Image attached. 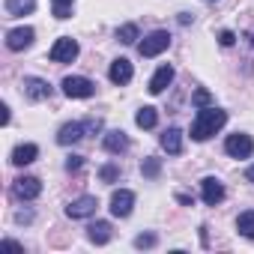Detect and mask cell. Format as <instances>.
I'll list each match as a JSON object with an SVG mask.
<instances>
[{
	"label": "cell",
	"instance_id": "26",
	"mask_svg": "<svg viewBox=\"0 0 254 254\" xmlns=\"http://www.w3.org/2000/svg\"><path fill=\"white\" fill-rule=\"evenodd\" d=\"M156 245V233H141L135 236V248H153Z\"/></svg>",
	"mask_w": 254,
	"mask_h": 254
},
{
	"label": "cell",
	"instance_id": "18",
	"mask_svg": "<svg viewBox=\"0 0 254 254\" xmlns=\"http://www.w3.org/2000/svg\"><path fill=\"white\" fill-rule=\"evenodd\" d=\"M3 9H6V15H12V18L30 15V12L36 9V0H3Z\"/></svg>",
	"mask_w": 254,
	"mask_h": 254
},
{
	"label": "cell",
	"instance_id": "20",
	"mask_svg": "<svg viewBox=\"0 0 254 254\" xmlns=\"http://www.w3.org/2000/svg\"><path fill=\"white\" fill-rule=\"evenodd\" d=\"M135 123L141 126V129H153V126L159 123V111H156V108H150V105H144V108L135 114Z\"/></svg>",
	"mask_w": 254,
	"mask_h": 254
},
{
	"label": "cell",
	"instance_id": "2",
	"mask_svg": "<svg viewBox=\"0 0 254 254\" xmlns=\"http://www.w3.org/2000/svg\"><path fill=\"white\" fill-rule=\"evenodd\" d=\"M63 93L69 99H90L96 93V84L84 75H69V78H63Z\"/></svg>",
	"mask_w": 254,
	"mask_h": 254
},
{
	"label": "cell",
	"instance_id": "25",
	"mask_svg": "<svg viewBox=\"0 0 254 254\" xmlns=\"http://www.w3.org/2000/svg\"><path fill=\"white\" fill-rule=\"evenodd\" d=\"M99 177H102V183H114V180L120 177V168H117V165H105V168L99 171Z\"/></svg>",
	"mask_w": 254,
	"mask_h": 254
},
{
	"label": "cell",
	"instance_id": "9",
	"mask_svg": "<svg viewBox=\"0 0 254 254\" xmlns=\"http://www.w3.org/2000/svg\"><path fill=\"white\" fill-rule=\"evenodd\" d=\"M12 191H15V197H21V200H33V197L42 194V183H39L36 177H18L15 186H12Z\"/></svg>",
	"mask_w": 254,
	"mask_h": 254
},
{
	"label": "cell",
	"instance_id": "11",
	"mask_svg": "<svg viewBox=\"0 0 254 254\" xmlns=\"http://www.w3.org/2000/svg\"><path fill=\"white\" fill-rule=\"evenodd\" d=\"M200 194H203V203L215 206V203H221V200H224V186H221L215 177H206V180L200 183Z\"/></svg>",
	"mask_w": 254,
	"mask_h": 254
},
{
	"label": "cell",
	"instance_id": "21",
	"mask_svg": "<svg viewBox=\"0 0 254 254\" xmlns=\"http://www.w3.org/2000/svg\"><path fill=\"white\" fill-rule=\"evenodd\" d=\"M236 230H239L242 236L254 239V209H245V212H239V218H236Z\"/></svg>",
	"mask_w": 254,
	"mask_h": 254
},
{
	"label": "cell",
	"instance_id": "4",
	"mask_svg": "<svg viewBox=\"0 0 254 254\" xmlns=\"http://www.w3.org/2000/svg\"><path fill=\"white\" fill-rule=\"evenodd\" d=\"M48 57H51V63H72V60L78 57V42H75L72 36H60V39L51 45Z\"/></svg>",
	"mask_w": 254,
	"mask_h": 254
},
{
	"label": "cell",
	"instance_id": "29",
	"mask_svg": "<svg viewBox=\"0 0 254 254\" xmlns=\"http://www.w3.org/2000/svg\"><path fill=\"white\" fill-rule=\"evenodd\" d=\"M218 42H221V45H224V48H230V45H233V42H236V36H233V33H230V30H221V33H218Z\"/></svg>",
	"mask_w": 254,
	"mask_h": 254
},
{
	"label": "cell",
	"instance_id": "24",
	"mask_svg": "<svg viewBox=\"0 0 254 254\" xmlns=\"http://www.w3.org/2000/svg\"><path fill=\"white\" fill-rule=\"evenodd\" d=\"M54 15L63 21V18H69L72 15V0H54Z\"/></svg>",
	"mask_w": 254,
	"mask_h": 254
},
{
	"label": "cell",
	"instance_id": "3",
	"mask_svg": "<svg viewBox=\"0 0 254 254\" xmlns=\"http://www.w3.org/2000/svg\"><path fill=\"white\" fill-rule=\"evenodd\" d=\"M168 45H171V33H168V30H153V33L138 45V51H141V57H159L162 51H168Z\"/></svg>",
	"mask_w": 254,
	"mask_h": 254
},
{
	"label": "cell",
	"instance_id": "15",
	"mask_svg": "<svg viewBox=\"0 0 254 254\" xmlns=\"http://www.w3.org/2000/svg\"><path fill=\"white\" fill-rule=\"evenodd\" d=\"M171 81H174V69H171V66H159L156 75L150 78V93H153V96L165 93V87H168Z\"/></svg>",
	"mask_w": 254,
	"mask_h": 254
},
{
	"label": "cell",
	"instance_id": "8",
	"mask_svg": "<svg viewBox=\"0 0 254 254\" xmlns=\"http://www.w3.org/2000/svg\"><path fill=\"white\" fill-rule=\"evenodd\" d=\"M33 27H15V30H9L6 33V48L9 51H24V48H30L33 45Z\"/></svg>",
	"mask_w": 254,
	"mask_h": 254
},
{
	"label": "cell",
	"instance_id": "32",
	"mask_svg": "<svg viewBox=\"0 0 254 254\" xmlns=\"http://www.w3.org/2000/svg\"><path fill=\"white\" fill-rule=\"evenodd\" d=\"M0 111H3V114H0V123H3V126H6V123H9V108L3 105V108H0Z\"/></svg>",
	"mask_w": 254,
	"mask_h": 254
},
{
	"label": "cell",
	"instance_id": "12",
	"mask_svg": "<svg viewBox=\"0 0 254 254\" xmlns=\"http://www.w3.org/2000/svg\"><path fill=\"white\" fill-rule=\"evenodd\" d=\"M102 147H105L108 153L120 156V153H126V150H129V138H126V132L114 129V132H108V135L102 138Z\"/></svg>",
	"mask_w": 254,
	"mask_h": 254
},
{
	"label": "cell",
	"instance_id": "22",
	"mask_svg": "<svg viewBox=\"0 0 254 254\" xmlns=\"http://www.w3.org/2000/svg\"><path fill=\"white\" fill-rule=\"evenodd\" d=\"M117 39H120L123 45H132V42L138 39V24H123V27L117 30Z\"/></svg>",
	"mask_w": 254,
	"mask_h": 254
},
{
	"label": "cell",
	"instance_id": "1",
	"mask_svg": "<svg viewBox=\"0 0 254 254\" xmlns=\"http://www.w3.org/2000/svg\"><path fill=\"white\" fill-rule=\"evenodd\" d=\"M224 123H227V111L212 108V105L200 108L197 117H194V123H191V141H209Z\"/></svg>",
	"mask_w": 254,
	"mask_h": 254
},
{
	"label": "cell",
	"instance_id": "17",
	"mask_svg": "<svg viewBox=\"0 0 254 254\" xmlns=\"http://www.w3.org/2000/svg\"><path fill=\"white\" fill-rule=\"evenodd\" d=\"M162 147H165L171 156H180V153H183V132L177 129V126H171V129L162 135Z\"/></svg>",
	"mask_w": 254,
	"mask_h": 254
},
{
	"label": "cell",
	"instance_id": "27",
	"mask_svg": "<svg viewBox=\"0 0 254 254\" xmlns=\"http://www.w3.org/2000/svg\"><path fill=\"white\" fill-rule=\"evenodd\" d=\"M81 168H84V156H69V159H66V171H69V174H78Z\"/></svg>",
	"mask_w": 254,
	"mask_h": 254
},
{
	"label": "cell",
	"instance_id": "23",
	"mask_svg": "<svg viewBox=\"0 0 254 254\" xmlns=\"http://www.w3.org/2000/svg\"><path fill=\"white\" fill-rule=\"evenodd\" d=\"M141 171H144V177H159V171H162V162L159 159H144V165H141Z\"/></svg>",
	"mask_w": 254,
	"mask_h": 254
},
{
	"label": "cell",
	"instance_id": "31",
	"mask_svg": "<svg viewBox=\"0 0 254 254\" xmlns=\"http://www.w3.org/2000/svg\"><path fill=\"white\" fill-rule=\"evenodd\" d=\"M3 245H6V248H12V251H24V248H21L18 242H12V239H3Z\"/></svg>",
	"mask_w": 254,
	"mask_h": 254
},
{
	"label": "cell",
	"instance_id": "7",
	"mask_svg": "<svg viewBox=\"0 0 254 254\" xmlns=\"http://www.w3.org/2000/svg\"><path fill=\"white\" fill-rule=\"evenodd\" d=\"M132 206H135V194L129 189H120L111 194V212L117 218H126V215H132Z\"/></svg>",
	"mask_w": 254,
	"mask_h": 254
},
{
	"label": "cell",
	"instance_id": "5",
	"mask_svg": "<svg viewBox=\"0 0 254 254\" xmlns=\"http://www.w3.org/2000/svg\"><path fill=\"white\" fill-rule=\"evenodd\" d=\"M224 150H227V156H233V159H248V156L254 153V141H251V135L236 132V135H227Z\"/></svg>",
	"mask_w": 254,
	"mask_h": 254
},
{
	"label": "cell",
	"instance_id": "19",
	"mask_svg": "<svg viewBox=\"0 0 254 254\" xmlns=\"http://www.w3.org/2000/svg\"><path fill=\"white\" fill-rule=\"evenodd\" d=\"M87 236H90V242L105 245V242H111V224H108V221H93V224L87 227Z\"/></svg>",
	"mask_w": 254,
	"mask_h": 254
},
{
	"label": "cell",
	"instance_id": "33",
	"mask_svg": "<svg viewBox=\"0 0 254 254\" xmlns=\"http://www.w3.org/2000/svg\"><path fill=\"white\" fill-rule=\"evenodd\" d=\"M245 180H248V183H254V165H251V168L245 171Z\"/></svg>",
	"mask_w": 254,
	"mask_h": 254
},
{
	"label": "cell",
	"instance_id": "13",
	"mask_svg": "<svg viewBox=\"0 0 254 254\" xmlns=\"http://www.w3.org/2000/svg\"><path fill=\"white\" fill-rule=\"evenodd\" d=\"M108 75H111V81L120 84V87H123V84H129V81H132V63L126 60V57H120V60L111 63V72H108Z\"/></svg>",
	"mask_w": 254,
	"mask_h": 254
},
{
	"label": "cell",
	"instance_id": "14",
	"mask_svg": "<svg viewBox=\"0 0 254 254\" xmlns=\"http://www.w3.org/2000/svg\"><path fill=\"white\" fill-rule=\"evenodd\" d=\"M84 123H66L63 129L57 132V144H63V147H69V144H75V141H81L84 138Z\"/></svg>",
	"mask_w": 254,
	"mask_h": 254
},
{
	"label": "cell",
	"instance_id": "28",
	"mask_svg": "<svg viewBox=\"0 0 254 254\" xmlns=\"http://www.w3.org/2000/svg\"><path fill=\"white\" fill-rule=\"evenodd\" d=\"M191 99H194V105H200V108H206V105L212 102V96H209L206 90H194V96H191Z\"/></svg>",
	"mask_w": 254,
	"mask_h": 254
},
{
	"label": "cell",
	"instance_id": "10",
	"mask_svg": "<svg viewBox=\"0 0 254 254\" xmlns=\"http://www.w3.org/2000/svg\"><path fill=\"white\" fill-rule=\"evenodd\" d=\"M24 96L27 99H33V102H42V99H48L51 96V84L48 81H42V78H24Z\"/></svg>",
	"mask_w": 254,
	"mask_h": 254
},
{
	"label": "cell",
	"instance_id": "16",
	"mask_svg": "<svg viewBox=\"0 0 254 254\" xmlns=\"http://www.w3.org/2000/svg\"><path fill=\"white\" fill-rule=\"evenodd\" d=\"M36 156H39V147L36 144H21V147L12 150V165L15 168H24V165L36 162Z\"/></svg>",
	"mask_w": 254,
	"mask_h": 254
},
{
	"label": "cell",
	"instance_id": "6",
	"mask_svg": "<svg viewBox=\"0 0 254 254\" xmlns=\"http://www.w3.org/2000/svg\"><path fill=\"white\" fill-rule=\"evenodd\" d=\"M96 209H99V200H96L93 194H81V197H75V200L66 206V215H69V218H90Z\"/></svg>",
	"mask_w": 254,
	"mask_h": 254
},
{
	"label": "cell",
	"instance_id": "30",
	"mask_svg": "<svg viewBox=\"0 0 254 254\" xmlns=\"http://www.w3.org/2000/svg\"><path fill=\"white\" fill-rule=\"evenodd\" d=\"M84 129H87L90 135H96V132L102 129V120H96V117H93V120H87V123H84Z\"/></svg>",
	"mask_w": 254,
	"mask_h": 254
}]
</instances>
